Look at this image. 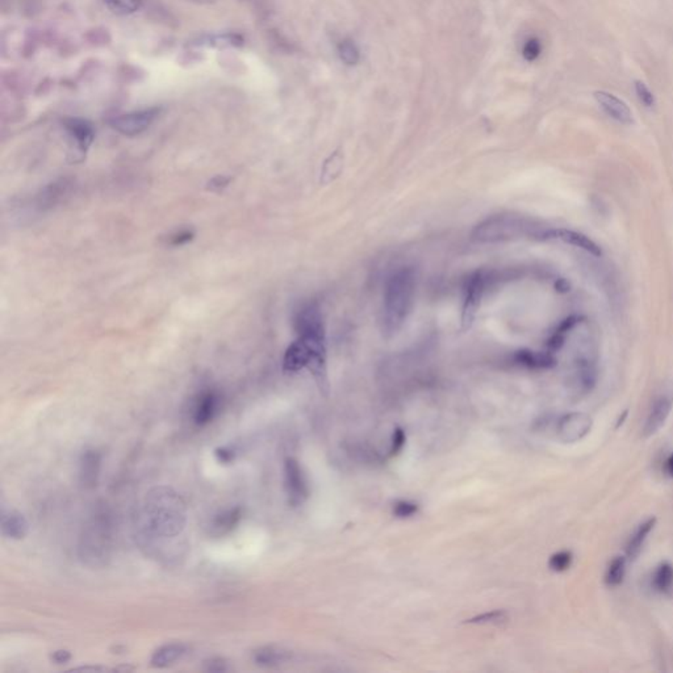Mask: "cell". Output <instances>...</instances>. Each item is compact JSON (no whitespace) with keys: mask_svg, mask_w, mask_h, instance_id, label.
<instances>
[{"mask_svg":"<svg viewBox=\"0 0 673 673\" xmlns=\"http://www.w3.org/2000/svg\"><path fill=\"white\" fill-rule=\"evenodd\" d=\"M294 328L297 339L287 349L283 358V370L294 374L308 369L321 392L328 395L327 339L320 307L317 304L304 305L296 314Z\"/></svg>","mask_w":673,"mask_h":673,"instance_id":"1","label":"cell"},{"mask_svg":"<svg viewBox=\"0 0 673 673\" xmlns=\"http://www.w3.org/2000/svg\"><path fill=\"white\" fill-rule=\"evenodd\" d=\"M145 525L155 538L178 537L185 526V506L173 489H153L145 503Z\"/></svg>","mask_w":673,"mask_h":673,"instance_id":"2","label":"cell"},{"mask_svg":"<svg viewBox=\"0 0 673 673\" xmlns=\"http://www.w3.org/2000/svg\"><path fill=\"white\" fill-rule=\"evenodd\" d=\"M416 296V275L412 269L394 272L386 284L383 302V330L394 336L408 320Z\"/></svg>","mask_w":673,"mask_h":673,"instance_id":"3","label":"cell"},{"mask_svg":"<svg viewBox=\"0 0 673 673\" xmlns=\"http://www.w3.org/2000/svg\"><path fill=\"white\" fill-rule=\"evenodd\" d=\"M543 233L545 232L537 230V227H534L530 220L510 215H498L480 222L475 227L472 237L479 242H498L531 235L543 238Z\"/></svg>","mask_w":673,"mask_h":673,"instance_id":"4","label":"cell"},{"mask_svg":"<svg viewBox=\"0 0 673 673\" xmlns=\"http://www.w3.org/2000/svg\"><path fill=\"white\" fill-rule=\"evenodd\" d=\"M104 514L93 518L90 526L86 528L81 540L79 553L87 563L98 564L108 558L110 551V523Z\"/></svg>","mask_w":673,"mask_h":673,"instance_id":"5","label":"cell"},{"mask_svg":"<svg viewBox=\"0 0 673 673\" xmlns=\"http://www.w3.org/2000/svg\"><path fill=\"white\" fill-rule=\"evenodd\" d=\"M160 115V108H146L120 115L110 120V125L120 135L133 137L149 129Z\"/></svg>","mask_w":673,"mask_h":673,"instance_id":"6","label":"cell"},{"mask_svg":"<svg viewBox=\"0 0 673 673\" xmlns=\"http://www.w3.org/2000/svg\"><path fill=\"white\" fill-rule=\"evenodd\" d=\"M592 426L593 418L588 413H568L558 421L556 436L563 443H576L588 436Z\"/></svg>","mask_w":673,"mask_h":673,"instance_id":"7","label":"cell"},{"mask_svg":"<svg viewBox=\"0 0 673 673\" xmlns=\"http://www.w3.org/2000/svg\"><path fill=\"white\" fill-rule=\"evenodd\" d=\"M284 486L288 503L292 506L303 505L309 496L303 468L294 458H287L284 463Z\"/></svg>","mask_w":673,"mask_h":673,"instance_id":"8","label":"cell"},{"mask_svg":"<svg viewBox=\"0 0 673 673\" xmlns=\"http://www.w3.org/2000/svg\"><path fill=\"white\" fill-rule=\"evenodd\" d=\"M543 238L562 241L564 244L571 245V246H575V247H579L581 250L588 252V254L593 255V257H601V255H602L601 247H600L592 238H589L588 236L582 235L580 232H576V230L564 229V227L550 229V230H545Z\"/></svg>","mask_w":673,"mask_h":673,"instance_id":"9","label":"cell"},{"mask_svg":"<svg viewBox=\"0 0 673 673\" xmlns=\"http://www.w3.org/2000/svg\"><path fill=\"white\" fill-rule=\"evenodd\" d=\"M673 397L671 395L657 396L648 413L647 420L643 428V437L649 438L655 436L662 429L672 412Z\"/></svg>","mask_w":673,"mask_h":673,"instance_id":"10","label":"cell"},{"mask_svg":"<svg viewBox=\"0 0 673 673\" xmlns=\"http://www.w3.org/2000/svg\"><path fill=\"white\" fill-rule=\"evenodd\" d=\"M595 99L609 118H612L615 121L625 124V125H630L634 123V116H632V111L630 110V107L627 106L626 101H623L618 96H615V93H607V91H596Z\"/></svg>","mask_w":673,"mask_h":673,"instance_id":"11","label":"cell"},{"mask_svg":"<svg viewBox=\"0 0 673 673\" xmlns=\"http://www.w3.org/2000/svg\"><path fill=\"white\" fill-rule=\"evenodd\" d=\"M220 396L215 391H204L195 400L192 420L196 426H205L219 412Z\"/></svg>","mask_w":673,"mask_h":673,"instance_id":"12","label":"cell"},{"mask_svg":"<svg viewBox=\"0 0 673 673\" xmlns=\"http://www.w3.org/2000/svg\"><path fill=\"white\" fill-rule=\"evenodd\" d=\"M484 291V278L481 274H476L472 277L468 282L467 291H466V302H464V308H463L462 322L464 328H470L472 321L475 319V314L479 309L480 299Z\"/></svg>","mask_w":673,"mask_h":673,"instance_id":"13","label":"cell"},{"mask_svg":"<svg viewBox=\"0 0 673 673\" xmlns=\"http://www.w3.org/2000/svg\"><path fill=\"white\" fill-rule=\"evenodd\" d=\"M63 124L68 135H71V138L76 141V148L81 150V153L87 152L95 137L91 124H88L87 121L81 118H68L65 120Z\"/></svg>","mask_w":673,"mask_h":673,"instance_id":"14","label":"cell"},{"mask_svg":"<svg viewBox=\"0 0 673 673\" xmlns=\"http://www.w3.org/2000/svg\"><path fill=\"white\" fill-rule=\"evenodd\" d=\"M655 525H657V518L649 517L646 521L638 525V528L631 534L626 545V558L629 562H634L638 559V556L642 553V548L644 546V542L649 535V533L654 530Z\"/></svg>","mask_w":673,"mask_h":673,"instance_id":"15","label":"cell"},{"mask_svg":"<svg viewBox=\"0 0 673 673\" xmlns=\"http://www.w3.org/2000/svg\"><path fill=\"white\" fill-rule=\"evenodd\" d=\"M252 659L257 664L271 668L289 662L292 659V652L277 646H267L254 651Z\"/></svg>","mask_w":673,"mask_h":673,"instance_id":"16","label":"cell"},{"mask_svg":"<svg viewBox=\"0 0 673 673\" xmlns=\"http://www.w3.org/2000/svg\"><path fill=\"white\" fill-rule=\"evenodd\" d=\"M29 531V523L26 517L16 510H11L1 517V533L6 538H26Z\"/></svg>","mask_w":673,"mask_h":673,"instance_id":"17","label":"cell"},{"mask_svg":"<svg viewBox=\"0 0 673 673\" xmlns=\"http://www.w3.org/2000/svg\"><path fill=\"white\" fill-rule=\"evenodd\" d=\"M101 454L98 451H86L81 462V480L84 487H95L101 471Z\"/></svg>","mask_w":673,"mask_h":673,"instance_id":"18","label":"cell"},{"mask_svg":"<svg viewBox=\"0 0 673 673\" xmlns=\"http://www.w3.org/2000/svg\"><path fill=\"white\" fill-rule=\"evenodd\" d=\"M187 654V647L180 643H171L158 648L152 657V665L155 668H166L174 664Z\"/></svg>","mask_w":673,"mask_h":673,"instance_id":"19","label":"cell"},{"mask_svg":"<svg viewBox=\"0 0 673 673\" xmlns=\"http://www.w3.org/2000/svg\"><path fill=\"white\" fill-rule=\"evenodd\" d=\"M652 588L657 593L671 596L673 593V565L669 562H662L657 565L651 580Z\"/></svg>","mask_w":673,"mask_h":673,"instance_id":"20","label":"cell"},{"mask_svg":"<svg viewBox=\"0 0 673 673\" xmlns=\"http://www.w3.org/2000/svg\"><path fill=\"white\" fill-rule=\"evenodd\" d=\"M515 361L529 369H553L556 364V358L554 354L538 353V351H520L515 355Z\"/></svg>","mask_w":673,"mask_h":673,"instance_id":"21","label":"cell"},{"mask_svg":"<svg viewBox=\"0 0 673 673\" xmlns=\"http://www.w3.org/2000/svg\"><path fill=\"white\" fill-rule=\"evenodd\" d=\"M627 558L626 556H615L610 563L607 564L605 572V584L610 588L620 587L623 582L625 575H626V564H627Z\"/></svg>","mask_w":673,"mask_h":673,"instance_id":"22","label":"cell"},{"mask_svg":"<svg viewBox=\"0 0 673 673\" xmlns=\"http://www.w3.org/2000/svg\"><path fill=\"white\" fill-rule=\"evenodd\" d=\"M240 520H241V509L240 508H235V509H230L227 512H222L212 522V525H210L212 533H215L217 535H220V534L222 535L227 531L235 529Z\"/></svg>","mask_w":673,"mask_h":673,"instance_id":"23","label":"cell"},{"mask_svg":"<svg viewBox=\"0 0 673 673\" xmlns=\"http://www.w3.org/2000/svg\"><path fill=\"white\" fill-rule=\"evenodd\" d=\"M106 7L118 16H128L141 9L143 0H103Z\"/></svg>","mask_w":673,"mask_h":673,"instance_id":"24","label":"cell"},{"mask_svg":"<svg viewBox=\"0 0 673 673\" xmlns=\"http://www.w3.org/2000/svg\"><path fill=\"white\" fill-rule=\"evenodd\" d=\"M338 54L342 62L346 65H356L359 62V49L356 43L351 38H345L338 43Z\"/></svg>","mask_w":673,"mask_h":673,"instance_id":"25","label":"cell"},{"mask_svg":"<svg viewBox=\"0 0 673 673\" xmlns=\"http://www.w3.org/2000/svg\"><path fill=\"white\" fill-rule=\"evenodd\" d=\"M573 555L571 551H559L550 558L548 567L554 572H564L572 565Z\"/></svg>","mask_w":673,"mask_h":673,"instance_id":"26","label":"cell"},{"mask_svg":"<svg viewBox=\"0 0 673 673\" xmlns=\"http://www.w3.org/2000/svg\"><path fill=\"white\" fill-rule=\"evenodd\" d=\"M506 620H508L506 612L495 610V612H490V613L476 615L471 620H468L467 623H472V625H498V623L505 622Z\"/></svg>","mask_w":673,"mask_h":673,"instance_id":"27","label":"cell"},{"mask_svg":"<svg viewBox=\"0 0 673 673\" xmlns=\"http://www.w3.org/2000/svg\"><path fill=\"white\" fill-rule=\"evenodd\" d=\"M540 53H542V45H540V41L537 37H530L523 43L522 54H523L525 59L533 62V61L538 58Z\"/></svg>","mask_w":673,"mask_h":673,"instance_id":"28","label":"cell"},{"mask_svg":"<svg viewBox=\"0 0 673 673\" xmlns=\"http://www.w3.org/2000/svg\"><path fill=\"white\" fill-rule=\"evenodd\" d=\"M418 512V506L411 501H399L394 508V513L399 518H409Z\"/></svg>","mask_w":673,"mask_h":673,"instance_id":"29","label":"cell"},{"mask_svg":"<svg viewBox=\"0 0 673 673\" xmlns=\"http://www.w3.org/2000/svg\"><path fill=\"white\" fill-rule=\"evenodd\" d=\"M635 91H637V95L639 98V101L646 106V107H654L655 104V96L654 93H651V90L648 88L646 84L643 83L642 81H637L635 82Z\"/></svg>","mask_w":673,"mask_h":673,"instance_id":"30","label":"cell"},{"mask_svg":"<svg viewBox=\"0 0 673 673\" xmlns=\"http://www.w3.org/2000/svg\"><path fill=\"white\" fill-rule=\"evenodd\" d=\"M192 238H194V232H191V230H180V232L174 233L173 236H170L168 244L171 245V246H182V245L190 242Z\"/></svg>","mask_w":673,"mask_h":673,"instance_id":"31","label":"cell"},{"mask_svg":"<svg viewBox=\"0 0 673 673\" xmlns=\"http://www.w3.org/2000/svg\"><path fill=\"white\" fill-rule=\"evenodd\" d=\"M405 445V433L403 429H396L394 431L392 437V447H391V455H397Z\"/></svg>","mask_w":673,"mask_h":673,"instance_id":"32","label":"cell"},{"mask_svg":"<svg viewBox=\"0 0 673 673\" xmlns=\"http://www.w3.org/2000/svg\"><path fill=\"white\" fill-rule=\"evenodd\" d=\"M205 669L210 672H224L227 671V665L222 659H212L210 662L205 663Z\"/></svg>","mask_w":673,"mask_h":673,"instance_id":"33","label":"cell"},{"mask_svg":"<svg viewBox=\"0 0 673 673\" xmlns=\"http://www.w3.org/2000/svg\"><path fill=\"white\" fill-rule=\"evenodd\" d=\"M216 456H217L219 462L227 464V463H232L235 461V451L227 448V447H221V448L216 450Z\"/></svg>","mask_w":673,"mask_h":673,"instance_id":"34","label":"cell"},{"mask_svg":"<svg viewBox=\"0 0 673 673\" xmlns=\"http://www.w3.org/2000/svg\"><path fill=\"white\" fill-rule=\"evenodd\" d=\"M70 659H71V654H70L68 651H66V649H58V651H56V652L51 655V660L56 662L57 664L68 663Z\"/></svg>","mask_w":673,"mask_h":673,"instance_id":"35","label":"cell"},{"mask_svg":"<svg viewBox=\"0 0 673 673\" xmlns=\"http://www.w3.org/2000/svg\"><path fill=\"white\" fill-rule=\"evenodd\" d=\"M227 185H229V178L217 177L210 180V190H222Z\"/></svg>","mask_w":673,"mask_h":673,"instance_id":"36","label":"cell"},{"mask_svg":"<svg viewBox=\"0 0 673 673\" xmlns=\"http://www.w3.org/2000/svg\"><path fill=\"white\" fill-rule=\"evenodd\" d=\"M664 472L668 478L673 479V453L668 455L664 462Z\"/></svg>","mask_w":673,"mask_h":673,"instance_id":"37","label":"cell"},{"mask_svg":"<svg viewBox=\"0 0 673 673\" xmlns=\"http://www.w3.org/2000/svg\"><path fill=\"white\" fill-rule=\"evenodd\" d=\"M627 414H629V411H627V409H625L622 414H621V416L618 417V420H617V423H615V429H620V428L622 426L623 423H625V421H626V418H627Z\"/></svg>","mask_w":673,"mask_h":673,"instance_id":"38","label":"cell"},{"mask_svg":"<svg viewBox=\"0 0 673 673\" xmlns=\"http://www.w3.org/2000/svg\"><path fill=\"white\" fill-rule=\"evenodd\" d=\"M245 1H249L255 9H266V0H245Z\"/></svg>","mask_w":673,"mask_h":673,"instance_id":"39","label":"cell"},{"mask_svg":"<svg viewBox=\"0 0 673 673\" xmlns=\"http://www.w3.org/2000/svg\"><path fill=\"white\" fill-rule=\"evenodd\" d=\"M185 1L195 3V4H210V3H213L215 0H185Z\"/></svg>","mask_w":673,"mask_h":673,"instance_id":"40","label":"cell"}]
</instances>
